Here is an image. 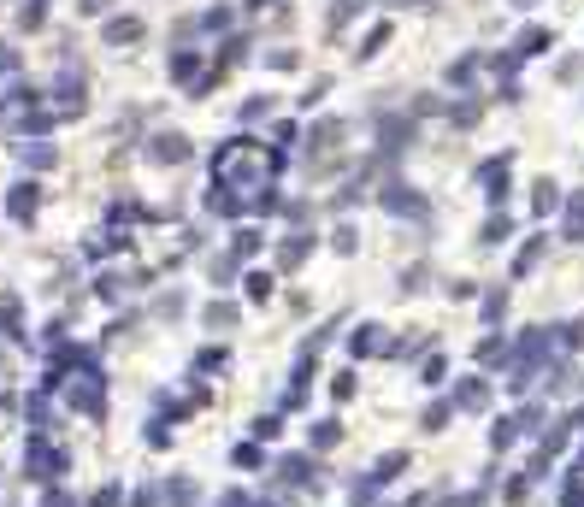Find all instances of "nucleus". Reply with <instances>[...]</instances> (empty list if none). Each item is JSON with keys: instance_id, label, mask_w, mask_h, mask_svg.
<instances>
[{"instance_id": "f257e3e1", "label": "nucleus", "mask_w": 584, "mask_h": 507, "mask_svg": "<svg viewBox=\"0 0 584 507\" xmlns=\"http://www.w3.org/2000/svg\"><path fill=\"white\" fill-rule=\"evenodd\" d=\"M278 148H266V142H254V136H230L225 148L213 154V177L225 189H266L271 177H278Z\"/></svg>"}, {"instance_id": "f03ea898", "label": "nucleus", "mask_w": 584, "mask_h": 507, "mask_svg": "<svg viewBox=\"0 0 584 507\" xmlns=\"http://www.w3.org/2000/svg\"><path fill=\"white\" fill-rule=\"evenodd\" d=\"M142 36H148V18H136V13H113L100 24V47H136Z\"/></svg>"}, {"instance_id": "7ed1b4c3", "label": "nucleus", "mask_w": 584, "mask_h": 507, "mask_svg": "<svg viewBox=\"0 0 584 507\" xmlns=\"http://www.w3.org/2000/svg\"><path fill=\"white\" fill-rule=\"evenodd\" d=\"M189 154H195V148H189L184 130H154V136H148V159H154V166H184Z\"/></svg>"}, {"instance_id": "20e7f679", "label": "nucleus", "mask_w": 584, "mask_h": 507, "mask_svg": "<svg viewBox=\"0 0 584 507\" xmlns=\"http://www.w3.org/2000/svg\"><path fill=\"white\" fill-rule=\"evenodd\" d=\"M166 71H171V83L177 89H195V77L207 71V54H201V47H171Z\"/></svg>"}, {"instance_id": "39448f33", "label": "nucleus", "mask_w": 584, "mask_h": 507, "mask_svg": "<svg viewBox=\"0 0 584 507\" xmlns=\"http://www.w3.org/2000/svg\"><path fill=\"white\" fill-rule=\"evenodd\" d=\"M47 95H59V100H65V118H83V71H77V65H65V71L54 77V83H47Z\"/></svg>"}, {"instance_id": "423d86ee", "label": "nucleus", "mask_w": 584, "mask_h": 507, "mask_svg": "<svg viewBox=\"0 0 584 507\" xmlns=\"http://www.w3.org/2000/svg\"><path fill=\"white\" fill-rule=\"evenodd\" d=\"M230 24H236V0H213V6L195 18V42H201V36H225Z\"/></svg>"}, {"instance_id": "0eeeda50", "label": "nucleus", "mask_w": 584, "mask_h": 507, "mask_svg": "<svg viewBox=\"0 0 584 507\" xmlns=\"http://www.w3.org/2000/svg\"><path fill=\"white\" fill-rule=\"evenodd\" d=\"M36 201H42V189H36V184H13V195H6V212H13L18 225H30V219H36Z\"/></svg>"}, {"instance_id": "6e6552de", "label": "nucleus", "mask_w": 584, "mask_h": 507, "mask_svg": "<svg viewBox=\"0 0 584 507\" xmlns=\"http://www.w3.org/2000/svg\"><path fill=\"white\" fill-rule=\"evenodd\" d=\"M366 6H372V0H331V6H325V30H331V36H337V30H348L360 13H366Z\"/></svg>"}, {"instance_id": "1a4fd4ad", "label": "nucleus", "mask_w": 584, "mask_h": 507, "mask_svg": "<svg viewBox=\"0 0 584 507\" xmlns=\"http://www.w3.org/2000/svg\"><path fill=\"white\" fill-rule=\"evenodd\" d=\"M543 47H549V30L543 24H526L520 36H513V59H537Z\"/></svg>"}, {"instance_id": "9d476101", "label": "nucleus", "mask_w": 584, "mask_h": 507, "mask_svg": "<svg viewBox=\"0 0 584 507\" xmlns=\"http://www.w3.org/2000/svg\"><path fill=\"white\" fill-rule=\"evenodd\" d=\"M384 47H390V18H384V24H372L366 36H360L355 59H360V65H366V59H378V54H384Z\"/></svg>"}, {"instance_id": "9b49d317", "label": "nucleus", "mask_w": 584, "mask_h": 507, "mask_svg": "<svg viewBox=\"0 0 584 507\" xmlns=\"http://www.w3.org/2000/svg\"><path fill=\"white\" fill-rule=\"evenodd\" d=\"M301 136H307V148H337L342 142V118H319V125L301 130Z\"/></svg>"}, {"instance_id": "f8f14e48", "label": "nucleus", "mask_w": 584, "mask_h": 507, "mask_svg": "<svg viewBox=\"0 0 584 507\" xmlns=\"http://www.w3.org/2000/svg\"><path fill=\"white\" fill-rule=\"evenodd\" d=\"M18 159H24L30 171H47L59 159V148H54V142H30V148H18Z\"/></svg>"}, {"instance_id": "ddd939ff", "label": "nucleus", "mask_w": 584, "mask_h": 507, "mask_svg": "<svg viewBox=\"0 0 584 507\" xmlns=\"http://www.w3.org/2000/svg\"><path fill=\"white\" fill-rule=\"evenodd\" d=\"M248 47H254V42H248V36H225V47H219V59H213V65H219V71L243 65V59H248Z\"/></svg>"}, {"instance_id": "4468645a", "label": "nucleus", "mask_w": 584, "mask_h": 507, "mask_svg": "<svg viewBox=\"0 0 584 507\" xmlns=\"http://www.w3.org/2000/svg\"><path fill=\"white\" fill-rule=\"evenodd\" d=\"M384 207H396V212H419V195L408 184H390L384 189Z\"/></svg>"}, {"instance_id": "2eb2a0df", "label": "nucleus", "mask_w": 584, "mask_h": 507, "mask_svg": "<svg viewBox=\"0 0 584 507\" xmlns=\"http://www.w3.org/2000/svg\"><path fill=\"white\" fill-rule=\"evenodd\" d=\"M401 136H414V125H408V118H390V125H378V148H401Z\"/></svg>"}, {"instance_id": "dca6fc26", "label": "nucleus", "mask_w": 584, "mask_h": 507, "mask_svg": "<svg viewBox=\"0 0 584 507\" xmlns=\"http://www.w3.org/2000/svg\"><path fill=\"white\" fill-rule=\"evenodd\" d=\"M59 118H65V113H30L18 130H24V136H42V130H54V125H59Z\"/></svg>"}, {"instance_id": "f3484780", "label": "nucleus", "mask_w": 584, "mask_h": 507, "mask_svg": "<svg viewBox=\"0 0 584 507\" xmlns=\"http://www.w3.org/2000/svg\"><path fill=\"white\" fill-rule=\"evenodd\" d=\"M18 24H24V30H42L47 24V0H30L24 13H18Z\"/></svg>"}, {"instance_id": "a211bd4d", "label": "nucleus", "mask_w": 584, "mask_h": 507, "mask_svg": "<svg viewBox=\"0 0 584 507\" xmlns=\"http://www.w3.org/2000/svg\"><path fill=\"white\" fill-rule=\"evenodd\" d=\"M472 71H478V54H460L455 65H449V83H472Z\"/></svg>"}, {"instance_id": "6ab92c4d", "label": "nucleus", "mask_w": 584, "mask_h": 507, "mask_svg": "<svg viewBox=\"0 0 584 507\" xmlns=\"http://www.w3.org/2000/svg\"><path fill=\"white\" fill-rule=\"evenodd\" d=\"M266 65H271V71H296V65H301V54H296V47H271Z\"/></svg>"}, {"instance_id": "aec40b11", "label": "nucleus", "mask_w": 584, "mask_h": 507, "mask_svg": "<svg viewBox=\"0 0 584 507\" xmlns=\"http://www.w3.org/2000/svg\"><path fill=\"white\" fill-rule=\"evenodd\" d=\"M271 142H278V154H284L289 142H301V125H296V118H284V125H271Z\"/></svg>"}, {"instance_id": "412c9836", "label": "nucleus", "mask_w": 584, "mask_h": 507, "mask_svg": "<svg viewBox=\"0 0 584 507\" xmlns=\"http://www.w3.org/2000/svg\"><path fill=\"white\" fill-rule=\"evenodd\" d=\"M266 113H271V100H266V95H254V100H243V113H236V118H243V125H260Z\"/></svg>"}, {"instance_id": "4be33fe9", "label": "nucleus", "mask_w": 584, "mask_h": 507, "mask_svg": "<svg viewBox=\"0 0 584 507\" xmlns=\"http://www.w3.org/2000/svg\"><path fill=\"white\" fill-rule=\"evenodd\" d=\"M307 248H313V242L296 236V242H284V254H278V260H284V266H301V260H307Z\"/></svg>"}, {"instance_id": "5701e85b", "label": "nucleus", "mask_w": 584, "mask_h": 507, "mask_svg": "<svg viewBox=\"0 0 584 507\" xmlns=\"http://www.w3.org/2000/svg\"><path fill=\"white\" fill-rule=\"evenodd\" d=\"M77 13H83V18H107V13H113V0H77Z\"/></svg>"}, {"instance_id": "b1692460", "label": "nucleus", "mask_w": 584, "mask_h": 507, "mask_svg": "<svg viewBox=\"0 0 584 507\" xmlns=\"http://www.w3.org/2000/svg\"><path fill=\"white\" fill-rule=\"evenodd\" d=\"M266 6H271V0H243V13H266Z\"/></svg>"}, {"instance_id": "393cba45", "label": "nucleus", "mask_w": 584, "mask_h": 507, "mask_svg": "<svg viewBox=\"0 0 584 507\" xmlns=\"http://www.w3.org/2000/svg\"><path fill=\"white\" fill-rule=\"evenodd\" d=\"M47 507H72V502H65V495H59V490H54V495H47Z\"/></svg>"}, {"instance_id": "a878e982", "label": "nucleus", "mask_w": 584, "mask_h": 507, "mask_svg": "<svg viewBox=\"0 0 584 507\" xmlns=\"http://www.w3.org/2000/svg\"><path fill=\"white\" fill-rule=\"evenodd\" d=\"M396 6H431V0H396Z\"/></svg>"}]
</instances>
